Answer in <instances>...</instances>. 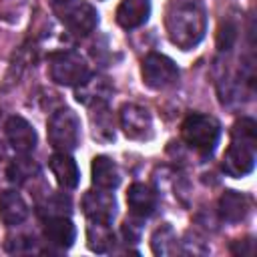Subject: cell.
Wrapping results in <instances>:
<instances>
[{
	"label": "cell",
	"instance_id": "cell-1",
	"mask_svg": "<svg viewBox=\"0 0 257 257\" xmlns=\"http://www.w3.org/2000/svg\"><path fill=\"white\" fill-rule=\"evenodd\" d=\"M165 28L181 50L195 48L207 32V10L201 0H169L165 8Z\"/></svg>",
	"mask_w": 257,
	"mask_h": 257
},
{
	"label": "cell",
	"instance_id": "cell-2",
	"mask_svg": "<svg viewBox=\"0 0 257 257\" xmlns=\"http://www.w3.org/2000/svg\"><path fill=\"white\" fill-rule=\"evenodd\" d=\"M183 141L201 155H211L221 137V124L211 114L193 112L181 124Z\"/></svg>",
	"mask_w": 257,
	"mask_h": 257
},
{
	"label": "cell",
	"instance_id": "cell-3",
	"mask_svg": "<svg viewBox=\"0 0 257 257\" xmlns=\"http://www.w3.org/2000/svg\"><path fill=\"white\" fill-rule=\"evenodd\" d=\"M48 141L56 151L70 153L80 143V118L70 108H58L48 118Z\"/></svg>",
	"mask_w": 257,
	"mask_h": 257
},
{
	"label": "cell",
	"instance_id": "cell-4",
	"mask_svg": "<svg viewBox=\"0 0 257 257\" xmlns=\"http://www.w3.org/2000/svg\"><path fill=\"white\" fill-rule=\"evenodd\" d=\"M48 72L56 84L62 86H76L88 76L86 60L74 50L54 52L48 58Z\"/></svg>",
	"mask_w": 257,
	"mask_h": 257
},
{
	"label": "cell",
	"instance_id": "cell-5",
	"mask_svg": "<svg viewBox=\"0 0 257 257\" xmlns=\"http://www.w3.org/2000/svg\"><path fill=\"white\" fill-rule=\"evenodd\" d=\"M143 82L153 90H165L173 86L179 80V68L177 64L159 52H149L141 66Z\"/></svg>",
	"mask_w": 257,
	"mask_h": 257
},
{
	"label": "cell",
	"instance_id": "cell-6",
	"mask_svg": "<svg viewBox=\"0 0 257 257\" xmlns=\"http://www.w3.org/2000/svg\"><path fill=\"white\" fill-rule=\"evenodd\" d=\"M255 167V141L231 139L229 149L223 157V171L231 177H245Z\"/></svg>",
	"mask_w": 257,
	"mask_h": 257
},
{
	"label": "cell",
	"instance_id": "cell-7",
	"mask_svg": "<svg viewBox=\"0 0 257 257\" xmlns=\"http://www.w3.org/2000/svg\"><path fill=\"white\" fill-rule=\"evenodd\" d=\"M62 22L74 36H86L98 26V12L92 4L78 0V2H68L64 4L62 10Z\"/></svg>",
	"mask_w": 257,
	"mask_h": 257
},
{
	"label": "cell",
	"instance_id": "cell-8",
	"mask_svg": "<svg viewBox=\"0 0 257 257\" xmlns=\"http://www.w3.org/2000/svg\"><path fill=\"white\" fill-rule=\"evenodd\" d=\"M118 120H120V128L128 139L145 141L153 135V116L141 104H135V102L122 104Z\"/></svg>",
	"mask_w": 257,
	"mask_h": 257
},
{
	"label": "cell",
	"instance_id": "cell-9",
	"mask_svg": "<svg viewBox=\"0 0 257 257\" xmlns=\"http://www.w3.org/2000/svg\"><path fill=\"white\" fill-rule=\"evenodd\" d=\"M112 94H114V86L106 76H100V74H94V76L88 74L80 84H76V90H74L76 100L88 108L106 106Z\"/></svg>",
	"mask_w": 257,
	"mask_h": 257
},
{
	"label": "cell",
	"instance_id": "cell-10",
	"mask_svg": "<svg viewBox=\"0 0 257 257\" xmlns=\"http://www.w3.org/2000/svg\"><path fill=\"white\" fill-rule=\"evenodd\" d=\"M82 213L90 221H100V223H112L116 215V199L110 191L106 189H92L86 191L82 197Z\"/></svg>",
	"mask_w": 257,
	"mask_h": 257
},
{
	"label": "cell",
	"instance_id": "cell-11",
	"mask_svg": "<svg viewBox=\"0 0 257 257\" xmlns=\"http://www.w3.org/2000/svg\"><path fill=\"white\" fill-rule=\"evenodd\" d=\"M6 128V139H8V145L18 153V155H28L36 149V143H38V137H36V131L34 126L24 118V116H10L4 124Z\"/></svg>",
	"mask_w": 257,
	"mask_h": 257
},
{
	"label": "cell",
	"instance_id": "cell-12",
	"mask_svg": "<svg viewBox=\"0 0 257 257\" xmlns=\"http://www.w3.org/2000/svg\"><path fill=\"white\" fill-rule=\"evenodd\" d=\"M126 203H128V209L133 215L147 219L157 211L159 195L153 187H149L145 183H133L128 187V193H126Z\"/></svg>",
	"mask_w": 257,
	"mask_h": 257
},
{
	"label": "cell",
	"instance_id": "cell-13",
	"mask_svg": "<svg viewBox=\"0 0 257 257\" xmlns=\"http://www.w3.org/2000/svg\"><path fill=\"white\" fill-rule=\"evenodd\" d=\"M48 167L56 179V183L62 187V189H74L80 181V171L74 163V159L68 155V153H62V151H56L50 159H48Z\"/></svg>",
	"mask_w": 257,
	"mask_h": 257
},
{
	"label": "cell",
	"instance_id": "cell-14",
	"mask_svg": "<svg viewBox=\"0 0 257 257\" xmlns=\"http://www.w3.org/2000/svg\"><path fill=\"white\" fill-rule=\"evenodd\" d=\"M76 229L68 217H52L44 221V239L50 247L68 249L74 243Z\"/></svg>",
	"mask_w": 257,
	"mask_h": 257
},
{
	"label": "cell",
	"instance_id": "cell-15",
	"mask_svg": "<svg viewBox=\"0 0 257 257\" xmlns=\"http://www.w3.org/2000/svg\"><path fill=\"white\" fill-rule=\"evenodd\" d=\"M28 217V205L16 191H4L0 195V219L8 227H16L24 223Z\"/></svg>",
	"mask_w": 257,
	"mask_h": 257
},
{
	"label": "cell",
	"instance_id": "cell-16",
	"mask_svg": "<svg viewBox=\"0 0 257 257\" xmlns=\"http://www.w3.org/2000/svg\"><path fill=\"white\" fill-rule=\"evenodd\" d=\"M151 4L149 0H122L116 8V22L122 28H139L149 20Z\"/></svg>",
	"mask_w": 257,
	"mask_h": 257
},
{
	"label": "cell",
	"instance_id": "cell-17",
	"mask_svg": "<svg viewBox=\"0 0 257 257\" xmlns=\"http://www.w3.org/2000/svg\"><path fill=\"white\" fill-rule=\"evenodd\" d=\"M92 185L106 191H112L120 185V171L112 159L104 155L92 159Z\"/></svg>",
	"mask_w": 257,
	"mask_h": 257
},
{
	"label": "cell",
	"instance_id": "cell-18",
	"mask_svg": "<svg viewBox=\"0 0 257 257\" xmlns=\"http://www.w3.org/2000/svg\"><path fill=\"white\" fill-rule=\"evenodd\" d=\"M249 213V199L239 191H225L219 199V215L227 223H239Z\"/></svg>",
	"mask_w": 257,
	"mask_h": 257
},
{
	"label": "cell",
	"instance_id": "cell-19",
	"mask_svg": "<svg viewBox=\"0 0 257 257\" xmlns=\"http://www.w3.org/2000/svg\"><path fill=\"white\" fill-rule=\"evenodd\" d=\"M72 211V201L64 193L46 191L44 197L36 205V213L40 219H52V217H68Z\"/></svg>",
	"mask_w": 257,
	"mask_h": 257
},
{
	"label": "cell",
	"instance_id": "cell-20",
	"mask_svg": "<svg viewBox=\"0 0 257 257\" xmlns=\"http://www.w3.org/2000/svg\"><path fill=\"white\" fill-rule=\"evenodd\" d=\"M86 245L94 253H108L114 247V233L110 229V223L90 221L86 227Z\"/></svg>",
	"mask_w": 257,
	"mask_h": 257
},
{
	"label": "cell",
	"instance_id": "cell-21",
	"mask_svg": "<svg viewBox=\"0 0 257 257\" xmlns=\"http://www.w3.org/2000/svg\"><path fill=\"white\" fill-rule=\"evenodd\" d=\"M6 175H8V181L10 183H14V185H26V183H30L32 179H36L40 175V165L32 157L20 155L14 161H10V165L6 169Z\"/></svg>",
	"mask_w": 257,
	"mask_h": 257
},
{
	"label": "cell",
	"instance_id": "cell-22",
	"mask_svg": "<svg viewBox=\"0 0 257 257\" xmlns=\"http://www.w3.org/2000/svg\"><path fill=\"white\" fill-rule=\"evenodd\" d=\"M151 249L155 255H175L181 253V241L177 239V233L173 227L163 225L159 227L151 237Z\"/></svg>",
	"mask_w": 257,
	"mask_h": 257
},
{
	"label": "cell",
	"instance_id": "cell-23",
	"mask_svg": "<svg viewBox=\"0 0 257 257\" xmlns=\"http://www.w3.org/2000/svg\"><path fill=\"white\" fill-rule=\"evenodd\" d=\"M92 114H90V120H92V137L96 141H112L114 139V120L108 112L106 106H96V108H90Z\"/></svg>",
	"mask_w": 257,
	"mask_h": 257
},
{
	"label": "cell",
	"instance_id": "cell-24",
	"mask_svg": "<svg viewBox=\"0 0 257 257\" xmlns=\"http://www.w3.org/2000/svg\"><path fill=\"white\" fill-rule=\"evenodd\" d=\"M6 249L10 253H30V251H36V241L34 237H28V235H14V237H8Z\"/></svg>",
	"mask_w": 257,
	"mask_h": 257
},
{
	"label": "cell",
	"instance_id": "cell-25",
	"mask_svg": "<svg viewBox=\"0 0 257 257\" xmlns=\"http://www.w3.org/2000/svg\"><path fill=\"white\" fill-rule=\"evenodd\" d=\"M141 231H143L141 217L133 215V219H124V223H122V239L126 243H137L141 239Z\"/></svg>",
	"mask_w": 257,
	"mask_h": 257
},
{
	"label": "cell",
	"instance_id": "cell-26",
	"mask_svg": "<svg viewBox=\"0 0 257 257\" xmlns=\"http://www.w3.org/2000/svg\"><path fill=\"white\" fill-rule=\"evenodd\" d=\"M247 241H249V239H245V243H247ZM231 251H233V253H241V255H243V247H241V243L237 241V245H233V247H231ZM251 253H253L251 249H247V251H245V255H251Z\"/></svg>",
	"mask_w": 257,
	"mask_h": 257
},
{
	"label": "cell",
	"instance_id": "cell-27",
	"mask_svg": "<svg viewBox=\"0 0 257 257\" xmlns=\"http://www.w3.org/2000/svg\"><path fill=\"white\" fill-rule=\"evenodd\" d=\"M70 0H52V4H56V6H64V4H68Z\"/></svg>",
	"mask_w": 257,
	"mask_h": 257
},
{
	"label": "cell",
	"instance_id": "cell-28",
	"mask_svg": "<svg viewBox=\"0 0 257 257\" xmlns=\"http://www.w3.org/2000/svg\"><path fill=\"white\" fill-rule=\"evenodd\" d=\"M4 155H6V149H4V143L0 141V161L4 159Z\"/></svg>",
	"mask_w": 257,
	"mask_h": 257
}]
</instances>
